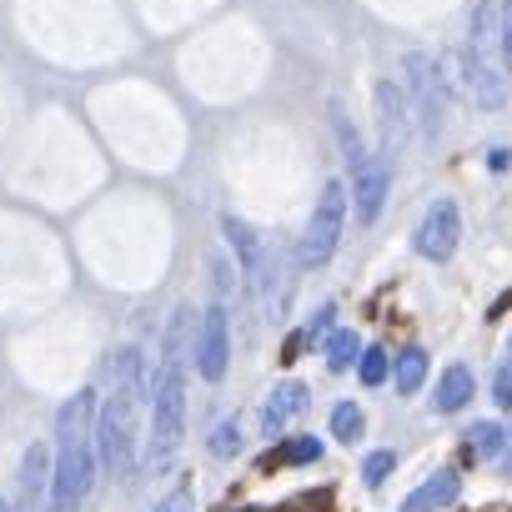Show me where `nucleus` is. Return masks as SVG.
I'll use <instances>...</instances> for the list:
<instances>
[{
	"mask_svg": "<svg viewBox=\"0 0 512 512\" xmlns=\"http://www.w3.org/2000/svg\"><path fill=\"white\" fill-rule=\"evenodd\" d=\"M91 477H96V392L86 387L56 417V472H51L56 512H76L91 492Z\"/></svg>",
	"mask_w": 512,
	"mask_h": 512,
	"instance_id": "1",
	"label": "nucleus"
},
{
	"mask_svg": "<svg viewBox=\"0 0 512 512\" xmlns=\"http://www.w3.org/2000/svg\"><path fill=\"white\" fill-rule=\"evenodd\" d=\"M457 492H462V477H457L452 467H447V472H432V477L402 502V512H437V507H452Z\"/></svg>",
	"mask_w": 512,
	"mask_h": 512,
	"instance_id": "13",
	"label": "nucleus"
},
{
	"mask_svg": "<svg viewBox=\"0 0 512 512\" xmlns=\"http://www.w3.org/2000/svg\"><path fill=\"white\" fill-rule=\"evenodd\" d=\"M462 76H467V96H472L477 106H502V101H507V76L497 71L492 56L462 51Z\"/></svg>",
	"mask_w": 512,
	"mask_h": 512,
	"instance_id": "11",
	"label": "nucleus"
},
{
	"mask_svg": "<svg viewBox=\"0 0 512 512\" xmlns=\"http://www.w3.org/2000/svg\"><path fill=\"white\" fill-rule=\"evenodd\" d=\"M402 91H407V106H412V121L422 126V136H442L447 126V81H442V66L422 51H412L402 61Z\"/></svg>",
	"mask_w": 512,
	"mask_h": 512,
	"instance_id": "4",
	"label": "nucleus"
},
{
	"mask_svg": "<svg viewBox=\"0 0 512 512\" xmlns=\"http://www.w3.org/2000/svg\"><path fill=\"white\" fill-rule=\"evenodd\" d=\"M146 392H151V462L166 467L186 437V367L161 357Z\"/></svg>",
	"mask_w": 512,
	"mask_h": 512,
	"instance_id": "3",
	"label": "nucleus"
},
{
	"mask_svg": "<svg viewBox=\"0 0 512 512\" xmlns=\"http://www.w3.org/2000/svg\"><path fill=\"white\" fill-rule=\"evenodd\" d=\"M156 512H191V492L181 487V492H171V497H161V502H156Z\"/></svg>",
	"mask_w": 512,
	"mask_h": 512,
	"instance_id": "26",
	"label": "nucleus"
},
{
	"mask_svg": "<svg viewBox=\"0 0 512 512\" xmlns=\"http://www.w3.org/2000/svg\"><path fill=\"white\" fill-rule=\"evenodd\" d=\"M502 442H507V432H502L497 422H477V427L467 432V452H472V457H497Z\"/></svg>",
	"mask_w": 512,
	"mask_h": 512,
	"instance_id": "17",
	"label": "nucleus"
},
{
	"mask_svg": "<svg viewBox=\"0 0 512 512\" xmlns=\"http://www.w3.org/2000/svg\"><path fill=\"white\" fill-rule=\"evenodd\" d=\"M21 512H41V507H36V502H26V507H21Z\"/></svg>",
	"mask_w": 512,
	"mask_h": 512,
	"instance_id": "28",
	"label": "nucleus"
},
{
	"mask_svg": "<svg viewBox=\"0 0 512 512\" xmlns=\"http://www.w3.org/2000/svg\"><path fill=\"white\" fill-rule=\"evenodd\" d=\"M457 236H462V216L452 201H432L422 226H417V256H427V262H452L457 251Z\"/></svg>",
	"mask_w": 512,
	"mask_h": 512,
	"instance_id": "8",
	"label": "nucleus"
},
{
	"mask_svg": "<svg viewBox=\"0 0 512 512\" xmlns=\"http://www.w3.org/2000/svg\"><path fill=\"white\" fill-rule=\"evenodd\" d=\"M497 402H502V407H512V347H507L502 372H497Z\"/></svg>",
	"mask_w": 512,
	"mask_h": 512,
	"instance_id": "25",
	"label": "nucleus"
},
{
	"mask_svg": "<svg viewBox=\"0 0 512 512\" xmlns=\"http://www.w3.org/2000/svg\"><path fill=\"white\" fill-rule=\"evenodd\" d=\"M46 487H51V452L36 442V447H26V457H21V497H26V502H41Z\"/></svg>",
	"mask_w": 512,
	"mask_h": 512,
	"instance_id": "14",
	"label": "nucleus"
},
{
	"mask_svg": "<svg viewBox=\"0 0 512 512\" xmlns=\"http://www.w3.org/2000/svg\"><path fill=\"white\" fill-rule=\"evenodd\" d=\"M191 362L206 382H221L226 377V362H231V327H226V297H216L206 312H201V327H196V342H191Z\"/></svg>",
	"mask_w": 512,
	"mask_h": 512,
	"instance_id": "7",
	"label": "nucleus"
},
{
	"mask_svg": "<svg viewBox=\"0 0 512 512\" xmlns=\"http://www.w3.org/2000/svg\"><path fill=\"white\" fill-rule=\"evenodd\" d=\"M387 372H392L387 352H382V347H367V352H362V382H367V387H382Z\"/></svg>",
	"mask_w": 512,
	"mask_h": 512,
	"instance_id": "23",
	"label": "nucleus"
},
{
	"mask_svg": "<svg viewBox=\"0 0 512 512\" xmlns=\"http://www.w3.org/2000/svg\"><path fill=\"white\" fill-rule=\"evenodd\" d=\"M387 181H392V161L387 156H362L352 166V206L357 221H377L382 201H387Z\"/></svg>",
	"mask_w": 512,
	"mask_h": 512,
	"instance_id": "9",
	"label": "nucleus"
},
{
	"mask_svg": "<svg viewBox=\"0 0 512 512\" xmlns=\"http://www.w3.org/2000/svg\"><path fill=\"white\" fill-rule=\"evenodd\" d=\"M507 472H512V452H507Z\"/></svg>",
	"mask_w": 512,
	"mask_h": 512,
	"instance_id": "30",
	"label": "nucleus"
},
{
	"mask_svg": "<svg viewBox=\"0 0 512 512\" xmlns=\"http://www.w3.org/2000/svg\"><path fill=\"white\" fill-rule=\"evenodd\" d=\"M357 362V332H327V367L347 372Z\"/></svg>",
	"mask_w": 512,
	"mask_h": 512,
	"instance_id": "18",
	"label": "nucleus"
},
{
	"mask_svg": "<svg viewBox=\"0 0 512 512\" xmlns=\"http://www.w3.org/2000/svg\"><path fill=\"white\" fill-rule=\"evenodd\" d=\"M427 382V352L422 347H407L397 357V392H417Z\"/></svg>",
	"mask_w": 512,
	"mask_h": 512,
	"instance_id": "16",
	"label": "nucleus"
},
{
	"mask_svg": "<svg viewBox=\"0 0 512 512\" xmlns=\"http://www.w3.org/2000/svg\"><path fill=\"white\" fill-rule=\"evenodd\" d=\"M342 226H347V186L342 181H327L322 196H317V211L307 221V236H302V267H322L332 262V251L342 241Z\"/></svg>",
	"mask_w": 512,
	"mask_h": 512,
	"instance_id": "5",
	"label": "nucleus"
},
{
	"mask_svg": "<svg viewBox=\"0 0 512 512\" xmlns=\"http://www.w3.org/2000/svg\"><path fill=\"white\" fill-rule=\"evenodd\" d=\"M206 447H211V457H236V452H241V422H236V417H231V422H221V427L211 432V442H206Z\"/></svg>",
	"mask_w": 512,
	"mask_h": 512,
	"instance_id": "21",
	"label": "nucleus"
},
{
	"mask_svg": "<svg viewBox=\"0 0 512 512\" xmlns=\"http://www.w3.org/2000/svg\"><path fill=\"white\" fill-rule=\"evenodd\" d=\"M362 427H367V417H362L357 402H342V407L332 412V437H337V442H357Z\"/></svg>",
	"mask_w": 512,
	"mask_h": 512,
	"instance_id": "19",
	"label": "nucleus"
},
{
	"mask_svg": "<svg viewBox=\"0 0 512 512\" xmlns=\"http://www.w3.org/2000/svg\"><path fill=\"white\" fill-rule=\"evenodd\" d=\"M377 116H382V156H397L407 131H412V106H407V91L397 81L377 86Z\"/></svg>",
	"mask_w": 512,
	"mask_h": 512,
	"instance_id": "10",
	"label": "nucleus"
},
{
	"mask_svg": "<svg viewBox=\"0 0 512 512\" xmlns=\"http://www.w3.org/2000/svg\"><path fill=\"white\" fill-rule=\"evenodd\" d=\"M0 512H11V502H6V497H0Z\"/></svg>",
	"mask_w": 512,
	"mask_h": 512,
	"instance_id": "29",
	"label": "nucleus"
},
{
	"mask_svg": "<svg viewBox=\"0 0 512 512\" xmlns=\"http://www.w3.org/2000/svg\"><path fill=\"white\" fill-rule=\"evenodd\" d=\"M116 392L106 397V407L96 412V462L111 477H131L136 467V422H141V352L121 347L116 352Z\"/></svg>",
	"mask_w": 512,
	"mask_h": 512,
	"instance_id": "2",
	"label": "nucleus"
},
{
	"mask_svg": "<svg viewBox=\"0 0 512 512\" xmlns=\"http://www.w3.org/2000/svg\"><path fill=\"white\" fill-rule=\"evenodd\" d=\"M467 397H472V372H467V367H447V372H442V382H437L432 407H437V412H462V407H467Z\"/></svg>",
	"mask_w": 512,
	"mask_h": 512,
	"instance_id": "15",
	"label": "nucleus"
},
{
	"mask_svg": "<svg viewBox=\"0 0 512 512\" xmlns=\"http://www.w3.org/2000/svg\"><path fill=\"white\" fill-rule=\"evenodd\" d=\"M221 231H226V241H231V251H236V262H241V277L267 297V312H272V322H282L277 312H282V297H277V287H272V256H267V246H262V236H256L246 221H236V216H221Z\"/></svg>",
	"mask_w": 512,
	"mask_h": 512,
	"instance_id": "6",
	"label": "nucleus"
},
{
	"mask_svg": "<svg viewBox=\"0 0 512 512\" xmlns=\"http://www.w3.org/2000/svg\"><path fill=\"white\" fill-rule=\"evenodd\" d=\"M497 56L502 71L512 76V0H497Z\"/></svg>",
	"mask_w": 512,
	"mask_h": 512,
	"instance_id": "20",
	"label": "nucleus"
},
{
	"mask_svg": "<svg viewBox=\"0 0 512 512\" xmlns=\"http://www.w3.org/2000/svg\"><path fill=\"white\" fill-rule=\"evenodd\" d=\"M392 467H397V452H372V457L362 462V482H367V487H382V482L392 477Z\"/></svg>",
	"mask_w": 512,
	"mask_h": 512,
	"instance_id": "24",
	"label": "nucleus"
},
{
	"mask_svg": "<svg viewBox=\"0 0 512 512\" xmlns=\"http://www.w3.org/2000/svg\"><path fill=\"white\" fill-rule=\"evenodd\" d=\"M322 457V442L317 437H297V442H287L282 452H272L267 462H317Z\"/></svg>",
	"mask_w": 512,
	"mask_h": 512,
	"instance_id": "22",
	"label": "nucleus"
},
{
	"mask_svg": "<svg viewBox=\"0 0 512 512\" xmlns=\"http://www.w3.org/2000/svg\"><path fill=\"white\" fill-rule=\"evenodd\" d=\"M332 317H337V307H322V312H317V322L307 327V337H327V332H332Z\"/></svg>",
	"mask_w": 512,
	"mask_h": 512,
	"instance_id": "27",
	"label": "nucleus"
},
{
	"mask_svg": "<svg viewBox=\"0 0 512 512\" xmlns=\"http://www.w3.org/2000/svg\"><path fill=\"white\" fill-rule=\"evenodd\" d=\"M297 412H307V387H302V382H282V387L267 397V407H262V432H267V437H282V427H287Z\"/></svg>",
	"mask_w": 512,
	"mask_h": 512,
	"instance_id": "12",
	"label": "nucleus"
}]
</instances>
